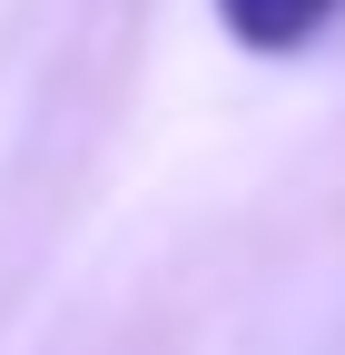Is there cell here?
I'll use <instances>...</instances> for the list:
<instances>
[{"instance_id": "6da1fadb", "label": "cell", "mask_w": 345, "mask_h": 355, "mask_svg": "<svg viewBox=\"0 0 345 355\" xmlns=\"http://www.w3.org/2000/svg\"><path fill=\"white\" fill-rule=\"evenodd\" d=\"M335 10L345 0H218V30L237 50H256V60H286V50H306V40H326Z\"/></svg>"}]
</instances>
